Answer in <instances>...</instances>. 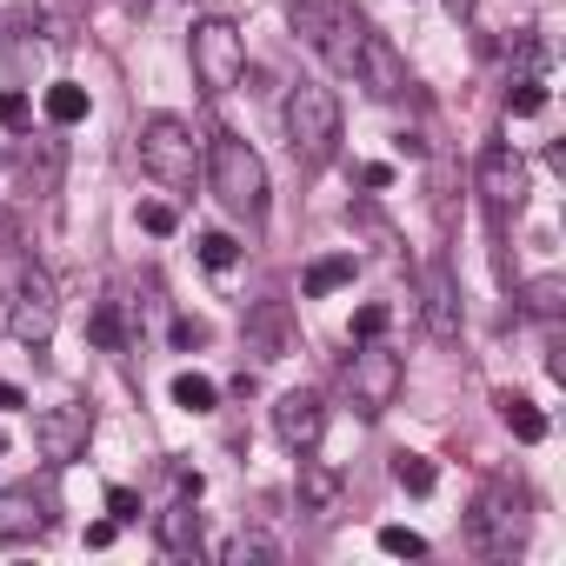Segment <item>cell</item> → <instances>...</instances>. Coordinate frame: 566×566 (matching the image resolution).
Listing matches in <instances>:
<instances>
[{
    "label": "cell",
    "mask_w": 566,
    "mask_h": 566,
    "mask_svg": "<svg viewBox=\"0 0 566 566\" xmlns=\"http://www.w3.org/2000/svg\"><path fill=\"white\" fill-rule=\"evenodd\" d=\"M207 180H213V200L233 213V220H247V227H260L266 220V160L240 140V134H213V147H207Z\"/></svg>",
    "instance_id": "1"
},
{
    "label": "cell",
    "mask_w": 566,
    "mask_h": 566,
    "mask_svg": "<svg viewBox=\"0 0 566 566\" xmlns=\"http://www.w3.org/2000/svg\"><path fill=\"white\" fill-rule=\"evenodd\" d=\"M420 321H427L433 340H460V280H453L447 260H433L420 273Z\"/></svg>",
    "instance_id": "13"
},
{
    "label": "cell",
    "mask_w": 566,
    "mask_h": 566,
    "mask_svg": "<svg viewBox=\"0 0 566 566\" xmlns=\"http://www.w3.org/2000/svg\"><path fill=\"white\" fill-rule=\"evenodd\" d=\"M48 526V506L34 500V486H0V539H34Z\"/></svg>",
    "instance_id": "15"
},
{
    "label": "cell",
    "mask_w": 566,
    "mask_h": 566,
    "mask_svg": "<svg viewBox=\"0 0 566 566\" xmlns=\"http://www.w3.org/2000/svg\"><path fill=\"white\" fill-rule=\"evenodd\" d=\"M447 8H453V14H460V21H467V14H473V0H447Z\"/></svg>",
    "instance_id": "37"
},
{
    "label": "cell",
    "mask_w": 566,
    "mask_h": 566,
    "mask_svg": "<svg viewBox=\"0 0 566 566\" xmlns=\"http://www.w3.org/2000/svg\"><path fill=\"white\" fill-rule=\"evenodd\" d=\"M107 513H114L120 526H127V520H140V493H134V486H107Z\"/></svg>",
    "instance_id": "31"
},
{
    "label": "cell",
    "mask_w": 566,
    "mask_h": 566,
    "mask_svg": "<svg viewBox=\"0 0 566 566\" xmlns=\"http://www.w3.org/2000/svg\"><path fill=\"white\" fill-rule=\"evenodd\" d=\"M187 61H193L200 94H227V87H240V74H247V34H240L227 14H200V21L187 28Z\"/></svg>",
    "instance_id": "3"
},
{
    "label": "cell",
    "mask_w": 566,
    "mask_h": 566,
    "mask_svg": "<svg viewBox=\"0 0 566 566\" xmlns=\"http://www.w3.org/2000/svg\"><path fill=\"white\" fill-rule=\"evenodd\" d=\"M520 307H526L533 321H559V314H566V280H559V273L526 280V287H520Z\"/></svg>",
    "instance_id": "20"
},
{
    "label": "cell",
    "mask_w": 566,
    "mask_h": 566,
    "mask_svg": "<svg viewBox=\"0 0 566 566\" xmlns=\"http://www.w3.org/2000/svg\"><path fill=\"white\" fill-rule=\"evenodd\" d=\"M0 447H8V440H0Z\"/></svg>",
    "instance_id": "38"
},
{
    "label": "cell",
    "mask_w": 566,
    "mask_h": 566,
    "mask_svg": "<svg viewBox=\"0 0 566 566\" xmlns=\"http://www.w3.org/2000/svg\"><path fill=\"white\" fill-rule=\"evenodd\" d=\"M354 81L380 101V107H394L407 87H413V74H407V61H400V48L387 41V34H360V61H354Z\"/></svg>",
    "instance_id": "10"
},
{
    "label": "cell",
    "mask_w": 566,
    "mask_h": 566,
    "mask_svg": "<svg viewBox=\"0 0 566 566\" xmlns=\"http://www.w3.org/2000/svg\"><path fill=\"white\" fill-rule=\"evenodd\" d=\"M467 539H473V553H486V559H513V553L526 546V500H520L513 486H486V493L473 500V513H467Z\"/></svg>",
    "instance_id": "5"
},
{
    "label": "cell",
    "mask_w": 566,
    "mask_h": 566,
    "mask_svg": "<svg viewBox=\"0 0 566 566\" xmlns=\"http://www.w3.org/2000/svg\"><path fill=\"white\" fill-rule=\"evenodd\" d=\"M247 334H253V354L260 360H280V354H287V307H253Z\"/></svg>",
    "instance_id": "19"
},
{
    "label": "cell",
    "mask_w": 566,
    "mask_h": 566,
    "mask_svg": "<svg viewBox=\"0 0 566 566\" xmlns=\"http://www.w3.org/2000/svg\"><path fill=\"white\" fill-rule=\"evenodd\" d=\"M354 273H360V260H354V253H321V260L301 273V294H307V301H327V294L354 287Z\"/></svg>",
    "instance_id": "16"
},
{
    "label": "cell",
    "mask_w": 566,
    "mask_h": 566,
    "mask_svg": "<svg viewBox=\"0 0 566 566\" xmlns=\"http://www.w3.org/2000/svg\"><path fill=\"white\" fill-rule=\"evenodd\" d=\"M493 407H500V420H506V433H513L520 447H539V440H546V413H539L526 394H500Z\"/></svg>",
    "instance_id": "18"
},
{
    "label": "cell",
    "mask_w": 566,
    "mask_h": 566,
    "mask_svg": "<svg viewBox=\"0 0 566 566\" xmlns=\"http://www.w3.org/2000/svg\"><path fill=\"white\" fill-rule=\"evenodd\" d=\"M140 167L160 180V187H193V174H200V140H193V127L187 120H174V114H154L147 127H140Z\"/></svg>",
    "instance_id": "4"
},
{
    "label": "cell",
    "mask_w": 566,
    "mask_h": 566,
    "mask_svg": "<svg viewBox=\"0 0 566 566\" xmlns=\"http://www.w3.org/2000/svg\"><path fill=\"white\" fill-rule=\"evenodd\" d=\"M154 539H160V553H174V559L200 553V513H193V493H180V500L154 520Z\"/></svg>",
    "instance_id": "14"
},
{
    "label": "cell",
    "mask_w": 566,
    "mask_h": 566,
    "mask_svg": "<svg viewBox=\"0 0 566 566\" xmlns=\"http://www.w3.org/2000/svg\"><path fill=\"white\" fill-rule=\"evenodd\" d=\"M174 407H187V413H213V407H220V387H213L207 374H174Z\"/></svg>",
    "instance_id": "22"
},
{
    "label": "cell",
    "mask_w": 566,
    "mask_h": 566,
    "mask_svg": "<svg viewBox=\"0 0 566 566\" xmlns=\"http://www.w3.org/2000/svg\"><path fill=\"white\" fill-rule=\"evenodd\" d=\"M54 321H61V301H54V280L48 266H21L14 273V294H8V327L21 347H48L54 340Z\"/></svg>",
    "instance_id": "7"
},
{
    "label": "cell",
    "mask_w": 566,
    "mask_h": 566,
    "mask_svg": "<svg viewBox=\"0 0 566 566\" xmlns=\"http://www.w3.org/2000/svg\"><path fill=\"white\" fill-rule=\"evenodd\" d=\"M0 127H28V94H0Z\"/></svg>",
    "instance_id": "32"
},
{
    "label": "cell",
    "mask_w": 566,
    "mask_h": 566,
    "mask_svg": "<svg viewBox=\"0 0 566 566\" xmlns=\"http://www.w3.org/2000/svg\"><path fill=\"white\" fill-rule=\"evenodd\" d=\"M321 427H327V407L314 387H294V394H280L273 400V433L287 453H314L321 447Z\"/></svg>",
    "instance_id": "12"
},
{
    "label": "cell",
    "mask_w": 566,
    "mask_h": 566,
    "mask_svg": "<svg viewBox=\"0 0 566 566\" xmlns=\"http://www.w3.org/2000/svg\"><path fill=\"white\" fill-rule=\"evenodd\" d=\"M200 260H207L213 273H227V266L240 260V240H233V233H200Z\"/></svg>",
    "instance_id": "25"
},
{
    "label": "cell",
    "mask_w": 566,
    "mask_h": 566,
    "mask_svg": "<svg viewBox=\"0 0 566 566\" xmlns=\"http://www.w3.org/2000/svg\"><path fill=\"white\" fill-rule=\"evenodd\" d=\"M220 559H227V566H247V559H273V546H266L260 533H240V539L220 546Z\"/></svg>",
    "instance_id": "28"
},
{
    "label": "cell",
    "mask_w": 566,
    "mask_h": 566,
    "mask_svg": "<svg viewBox=\"0 0 566 566\" xmlns=\"http://www.w3.org/2000/svg\"><path fill=\"white\" fill-rule=\"evenodd\" d=\"M140 227H147V233H160V240H167V233H174V227H180V213H174V207H167V200H147V207H140Z\"/></svg>",
    "instance_id": "30"
},
{
    "label": "cell",
    "mask_w": 566,
    "mask_h": 566,
    "mask_svg": "<svg viewBox=\"0 0 566 566\" xmlns=\"http://www.w3.org/2000/svg\"><path fill=\"white\" fill-rule=\"evenodd\" d=\"M174 347H207V327L200 321H174Z\"/></svg>",
    "instance_id": "33"
},
{
    "label": "cell",
    "mask_w": 566,
    "mask_h": 566,
    "mask_svg": "<svg viewBox=\"0 0 566 566\" xmlns=\"http://www.w3.org/2000/svg\"><path fill=\"white\" fill-rule=\"evenodd\" d=\"M301 506H307V513H334V506H340V473H334L327 460H307V453H301Z\"/></svg>",
    "instance_id": "17"
},
{
    "label": "cell",
    "mask_w": 566,
    "mask_h": 566,
    "mask_svg": "<svg viewBox=\"0 0 566 566\" xmlns=\"http://www.w3.org/2000/svg\"><path fill=\"white\" fill-rule=\"evenodd\" d=\"M400 387H407V367H400V354H394L387 340H360V354L347 360V394H354V413L380 420V413L400 400Z\"/></svg>",
    "instance_id": "6"
},
{
    "label": "cell",
    "mask_w": 566,
    "mask_h": 566,
    "mask_svg": "<svg viewBox=\"0 0 566 566\" xmlns=\"http://www.w3.org/2000/svg\"><path fill=\"white\" fill-rule=\"evenodd\" d=\"M287 8H294V21L314 34V21H321V8H327V0H287Z\"/></svg>",
    "instance_id": "35"
},
{
    "label": "cell",
    "mask_w": 566,
    "mask_h": 566,
    "mask_svg": "<svg viewBox=\"0 0 566 566\" xmlns=\"http://www.w3.org/2000/svg\"><path fill=\"white\" fill-rule=\"evenodd\" d=\"M394 480H400L407 493H433V486H440V467H433L427 453H407V447H400V453H394Z\"/></svg>",
    "instance_id": "23"
},
{
    "label": "cell",
    "mask_w": 566,
    "mask_h": 566,
    "mask_svg": "<svg viewBox=\"0 0 566 566\" xmlns=\"http://www.w3.org/2000/svg\"><path fill=\"white\" fill-rule=\"evenodd\" d=\"M87 334H94V347H107V354H120V347H127V327H120V307H101Z\"/></svg>",
    "instance_id": "26"
},
{
    "label": "cell",
    "mask_w": 566,
    "mask_h": 566,
    "mask_svg": "<svg viewBox=\"0 0 566 566\" xmlns=\"http://www.w3.org/2000/svg\"><path fill=\"white\" fill-rule=\"evenodd\" d=\"M14 407H28V394H21V387H8V380H0V413H14Z\"/></svg>",
    "instance_id": "36"
},
{
    "label": "cell",
    "mask_w": 566,
    "mask_h": 566,
    "mask_svg": "<svg viewBox=\"0 0 566 566\" xmlns=\"http://www.w3.org/2000/svg\"><path fill=\"white\" fill-rule=\"evenodd\" d=\"M48 120H54V127H81V120H87V87L54 81V87H48Z\"/></svg>",
    "instance_id": "21"
},
{
    "label": "cell",
    "mask_w": 566,
    "mask_h": 566,
    "mask_svg": "<svg viewBox=\"0 0 566 566\" xmlns=\"http://www.w3.org/2000/svg\"><path fill=\"white\" fill-rule=\"evenodd\" d=\"M360 34H367V21L354 14V0H327L307 41L327 54V67H334V74H354V61H360Z\"/></svg>",
    "instance_id": "11"
},
{
    "label": "cell",
    "mask_w": 566,
    "mask_h": 566,
    "mask_svg": "<svg viewBox=\"0 0 566 566\" xmlns=\"http://www.w3.org/2000/svg\"><path fill=\"white\" fill-rule=\"evenodd\" d=\"M87 440H94V407H87V400L41 407V420H34V453H41L48 467H74V460L87 453Z\"/></svg>",
    "instance_id": "9"
},
{
    "label": "cell",
    "mask_w": 566,
    "mask_h": 566,
    "mask_svg": "<svg viewBox=\"0 0 566 566\" xmlns=\"http://www.w3.org/2000/svg\"><path fill=\"white\" fill-rule=\"evenodd\" d=\"M280 127H287L294 160L327 167V160H334V140H340V101H334V87H321V81H294L287 101H280Z\"/></svg>",
    "instance_id": "2"
},
{
    "label": "cell",
    "mask_w": 566,
    "mask_h": 566,
    "mask_svg": "<svg viewBox=\"0 0 566 566\" xmlns=\"http://www.w3.org/2000/svg\"><path fill=\"white\" fill-rule=\"evenodd\" d=\"M380 553H394V559H420L427 539H420L413 526H380Z\"/></svg>",
    "instance_id": "27"
},
{
    "label": "cell",
    "mask_w": 566,
    "mask_h": 566,
    "mask_svg": "<svg viewBox=\"0 0 566 566\" xmlns=\"http://www.w3.org/2000/svg\"><path fill=\"white\" fill-rule=\"evenodd\" d=\"M114 533H120V520L107 513V520H94V526H87V546H114Z\"/></svg>",
    "instance_id": "34"
},
{
    "label": "cell",
    "mask_w": 566,
    "mask_h": 566,
    "mask_svg": "<svg viewBox=\"0 0 566 566\" xmlns=\"http://www.w3.org/2000/svg\"><path fill=\"white\" fill-rule=\"evenodd\" d=\"M387 321H394V307H380V301H374V307H360V314H354V340H380V334H387Z\"/></svg>",
    "instance_id": "29"
},
{
    "label": "cell",
    "mask_w": 566,
    "mask_h": 566,
    "mask_svg": "<svg viewBox=\"0 0 566 566\" xmlns=\"http://www.w3.org/2000/svg\"><path fill=\"white\" fill-rule=\"evenodd\" d=\"M533 114H546V87H539V81H513V94H506V120H533Z\"/></svg>",
    "instance_id": "24"
},
{
    "label": "cell",
    "mask_w": 566,
    "mask_h": 566,
    "mask_svg": "<svg viewBox=\"0 0 566 566\" xmlns=\"http://www.w3.org/2000/svg\"><path fill=\"white\" fill-rule=\"evenodd\" d=\"M473 187H480V207L493 213V227H506V220L526 207V160L500 140V147H486V154H480Z\"/></svg>",
    "instance_id": "8"
}]
</instances>
